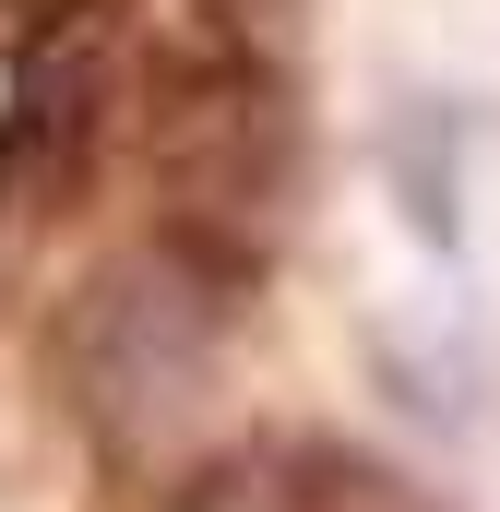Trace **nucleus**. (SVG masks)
Segmentation results:
<instances>
[{
    "label": "nucleus",
    "mask_w": 500,
    "mask_h": 512,
    "mask_svg": "<svg viewBox=\"0 0 500 512\" xmlns=\"http://www.w3.org/2000/svg\"><path fill=\"white\" fill-rule=\"evenodd\" d=\"M143 143H155V179L179 191L191 239H227L239 251V227L274 215V191L298 167L286 60L250 36L239 12H179L143 48Z\"/></svg>",
    "instance_id": "obj_1"
},
{
    "label": "nucleus",
    "mask_w": 500,
    "mask_h": 512,
    "mask_svg": "<svg viewBox=\"0 0 500 512\" xmlns=\"http://www.w3.org/2000/svg\"><path fill=\"white\" fill-rule=\"evenodd\" d=\"M96 131H108V60L84 36H36L24 72H12V108H0V215H48L84 167H96Z\"/></svg>",
    "instance_id": "obj_2"
}]
</instances>
